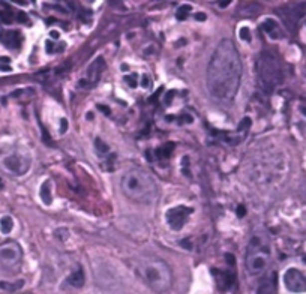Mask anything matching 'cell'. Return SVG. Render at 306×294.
Masks as SVG:
<instances>
[{"label": "cell", "instance_id": "cell-1", "mask_svg": "<svg viewBox=\"0 0 306 294\" xmlns=\"http://www.w3.org/2000/svg\"><path fill=\"white\" fill-rule=\"evenodd\" d=\"M242 59L231 39H222L215 48L206 72L210 96L219 102H231L242 81Z\"/></svg>", "mask_w": 306, "mask_h": 294}, {"label": "cell", "instance_id": "cell-2", "mask_svg": "<svg viewBox=\"0 0 306 294\" xmlns=\"http://www.w3.org/2000/svg\"><path fill=\"white\" fill-rule=\"evenodd\" d=\"M120 188L126 198L138 204H152L158 198V186L155 179L141 168L128 170L122 176Z\"/></svg>", "mask_w": 306, "mask_h": 294}, {"label": "cell", "instance_id": "cell-3", "mask_svg": "<svg viewBox=\"0 0 306 294\" xmlns=\"http://www.w3.org/2000/svg\"><path fill=\"white\" fill-rule=\"evenodd\" d=\"M135 270L138 276L152 288L158 293H164L171 288L173 273L168 264L155 257V255H143L134 261Z\"/></svg>", "mask_w": 306, "mask_h": 294}, {"label": "cell", "instance_id": "cell-4", "mask_svg": "<svg viewBox=\"0 0 306 294\" xmlns=\"http://www.w3.org/2000/svg\"><path fill=\"white\" fill-rule=\"evenodd\" d=\"M270 255L272 252H270V243L267 237L261 233L252 234L248 242L246 258H245L246 272L252 276L263 273L270 263Z\"/></svg>", "mask_w": 306, "mask_h": 294}, {"label": "cell", "instance_id": "cell-5", "mask_svg": "<svg viewBox=\"0 0 306 294\" xmlns=\"http://www.w3.org/2000/svg\"><path fill=\"white\" fill-rule=\"evenodd\" d=\"M257 75L260 87L264 92H275L284 81V71L279 59L270 51H263L257 59Z\"/></svg>", "mask_w": 306, "mask_h": 294}, {"label": "cell", "instance_id": "cell-6", "mask_svg": "<svg viewBox=\"0 0 306 294\" xmlns=\"http://www.w3.org/2000/svg\"><path fill=\"white\" fill-rule=\"evenodd\" d=\"M23 258L21 246L17 242H5L0 245V266L3 267H15Z\"/></svg>", "mask_w": 306, "mask_h": 294}, {"label": "cell", "instance_id": "cell-7", "mask_svg": "<svg viewBox=\"0 0 306 294\" xmlns=\"http://www.w3.org/2000/svg\"><path fill=\"white\" fill-rule=\"evenodd\" d=\"M284 284L293 293H306V275L297 269H288L285 272Z\"/></svg>", "mask_w": 306, "mask_h": 294}, {"label": "cell", "instance_id": "cell-8", "mask_svg": "<svg viewBox=\"0 0 306 294\" xmlns=\"http://www.w3.org/2000/svg\"><path fill=\"white\" fill-rule=\"evenodd\" d=\"M191 213H192V209H189V207H185V206L173 207L171 210L167 212V222L173 230L179 231L186 224Z\"/></svg>", "mask_w": 306, "mask_h": 294}, {"label": "cell", "instance_id": "cell-9", "mask_svg": "<svg viewBox=\"0 0 306 294\" xmlns=\"http://www.w3.org/2000/svg\"><path fill=\"white\" fill-rule=\"evenodd\" d=\"M278 293V273L270 272L264 275L257 287V294H276Z\"/></svg>", "mask_w": 306, "mask_h": 294}, {"label": "cell", "instance_id": "cell-10", "mask_svg": "<svg viewBox=\"0 0 306 294\" xmlns=\"http://www.w3.org/2000/svg\"><path fill=\"white\" fill-rule=\"evenodd\" d=\"M5 167L15 174H23L29 170V161L21 155H11L5 159Z\"/></svg>", "mask_w": 306, "mask_h": 294}, {"label": "cell", "instance_id": "cell-11", "mask_svg": "<svg viewBox=\"0 0 306 294\" xmlns=\"http://www.w3.org/2000/svg\"><path fill=\"white\" fill-rule=\"evenodd\" d=\"M212 273H213V276H215V281H216V285H218L219 291H222V293L231 290V287H233L234 282H236L234 275L230 273V272H224V270L215 269Z\"/></svg>", "mask_w": 306, "mask_h": 294}, {"label": "cell", "instance_id": "cell-12", "mask_svg": "<svg viewBox=\"0 0 306 294\" xmlns=\"http://www.w3.org/2000/svg\"><path fill=\"white\" fill-rule=\"evenodd\" d=\"M20 32H2L0 33V42H3L8 48H18L21 45Z\"/></svg>", "mask_w": 306, "mask_h": 294}, {"label": "cell", "instance_id": "cell-13", "mask_svg": "<svg viewBox=\"0 0 306 294\" xmlns=\"http://www.w3.org/2000/svg\"><path fill=\"white\" fill-rule=\"evenodd\" d=\"M261 30L266 33V35H269V38H272V39H281L282 38V30H281V27H279V24L276 23V21H273V20H266L263 24H261Z\"/></svg>", "mask_w": 306, "mask_h": 294}, {"label": "cell", "instance_id": "cell-14", "mask_svg": "<svg viewBox=\"0 0 306 294\" xmlns=\"http://www.w3.org/2000/svg\"><path fill=\"white\" fill-rule=\"evenodd\" d=\"M105 69V63H104V60H102V57H98L92 65H90V68H89V80H90V83L95 86L96 83H98V80L101 78V74H102V71Z\"/></svg>", "mask_w": 306, "mask_h": 294}, {"label": "cell", "instance_id": "cell-15", "mask_svg": "<svg viewBox=\"0 0 306 294\" xmlns=\"http://www.w3.org/2000/svg\"><path fill=\"white\" fill-rule=\"evenodd\" d=\"M66 282L71 285V287H75V288H81L84 285V272L81 267H77L71 275L69 278L66 279Z\"/></svg>", "mask_w": 306, "mask_h": 294}, {"label": "cell", "instance_id": "cell-16", "mask_svg": "<svg viewBox=\"0 0 306 294\" xmlns=\"http://www.w3.org/2000/svg\"><path fill=\"white\" fill-rule=\"evenodd\" d=\"M12 227H14V222L9 216H3L0 219V231L3 234H9L12 231Z\"/></svg>", "mask_w": 306, "mask_h": 294}, {"label": "cell", "instance_id": "cell-17", "mask_svg": "<svg viewBox=\"0 0 306 294\" xmlns=\"http://www.w3.org/2000/svg\"><path fill=\"white\" fill-rule=\"evenodd\" d=\"M0 20L3 23H11L14 20V12L5 5H0Z\"/></svg>", "mask_w": 306, "mask_h": 294}, {"label": "cell", "instance_id": "cell-18", "mask_svg": "<svg viewBox=\"0 0 306 294\" xmlns=\"http://www.w3.org/2000/svg\"><path fill=\"white\" fill-rule=\"evenodd\" d=\"M189 11H191V6H180V9H179L177 14H176L177 20H185V18L188 17Z\"/></svg>", "mask_w": 306, "mask_h": 294}, {"label": "cell", "instance_id": "cell-19", "mask_svg": "<svg viewBox=\"0 0 306 294\" xmlns=\"http://www.w3.org/2000/svg\"><path fill=\"white\" fill-rule=\"evenodd\" d=\"M95 146H96V147H98V149H101V150H99V152H102V153H105V152H107V150H108V147H107V146H105V144H102V141H101V140H99V138H98V140H96V143H95Z\"/></svg>", "mask_w": 306, "mask_h": 294}, {"label": "cell", "instance_id": "cell-20", "mask_svg": "<svg viewBox=\"0 0 306 294\" xmlns=\"http://www.w3.org/2000/svg\"><path fill=\"white\" fill-rule=\"evenodd\" d=\"M125 81H126V83H128V86H131V87H135V86H137L135 75H131V78H129V77H125Z\"/></svg>", "mask_w": 306, "mask_h": 294}, {"label": "cell", "instance_id": "cell-21", "mask_svg": "<svg viewBox=\"0 0 306 294\" xmlns=\"http://www.w3.org/2000/svg\"><path fill=\"white\" fill-rule=\"evenodd\" d=\"M0 63H9V57H0Z\"/></svg>", "mask_w": 306, "mask_h": 294}, {"label": "cell", "instance_id": "cell-22", "mask_svg": "<svg viewBox=\"0 0 306 294\" xmlns=\"http://www.w3.org/2000/svg\"><path fill=\"white\" fill-rule=\"evenodd\" d=\"M0 69H2V71H5V72L11 71V68H9V66H3V65H2V66H0Z\"/></svg>", "mask_w": 306, "mask_h": 294}, {"label": "cell", "instance_id": "cell-23", "mask_svg": "<svg viewBox=\"0 0 306 294\" xmlns=\"http://www.w3.org/2000/svg\"><path fill=\"white\" fill-rule=\"evenodd\" d=\"M197 18H198V20H203V18H206V17H204V15H201V14H198V15H197Z\"/></svg>", "mask_w": 306, "mask_h": 294}, {"label": "cell", "instance_id": "cell-24", "mask_svg": "<svg viewBox=\"0 0 306 294\" xmlns=\"http://www.w3.org/2000/svg\"><path fill=\"white\" fill-rule=\"evenodd\" d=\"M51 36H53V38H59V33H56V32H53V33H51Z\"/></svg>", "mask_w": 306, "mask_h": 294}, {"label": "cell", "instance_id": "cell-25", "mask_svg": "<svg viewBox=\"0 0 306 294\" xmlns=\"http://www.w3.org/2000/svg\"><path fill=\"white\" fill-rule=\"evenodd\" d=\"M303 261H306V255H305V257H303Z\"/></svg>", "mask_w": 306, "mask_h": 294}]
</instances>
